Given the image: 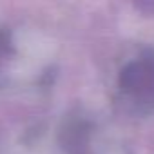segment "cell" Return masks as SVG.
Returning <instances> with one entry per match:
<instances>
[{
	"label": "cell",
	"instance_id": "1",
	"mask_svg": "<svg viewBox=\"0 0 154 154\" xmlns=\"http://www.w3.org/2000/svg\"><path fill=\"white\" fill-rule=\"evenodd\" d=\"M62 141L69 152H80L87 143V131L84 129L82 123L74 122V123L67 125V129L62 132Z\"/></svg>",
	"mask_w": 154,
	"mask_h": 154
}]
</instances>
